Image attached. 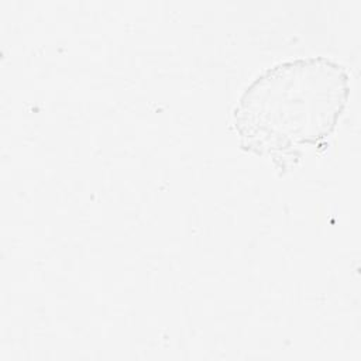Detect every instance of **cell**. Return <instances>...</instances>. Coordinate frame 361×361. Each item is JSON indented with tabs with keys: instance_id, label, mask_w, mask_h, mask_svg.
Instances as JSON below:
<instances>
[{
	"instance_id": "1",
	"label": "cell",
	"mask_w": 361,
	"mask_h": 361,
	"mask_svg": "<svg viewBox=\"0 0 361 361\" xmlns=\"http://www.w3.org/2000/svg\"><path fill=\"white\" fill-rule=\"evenodd\" d=\"M348 96L350 75L331 58L279 62L244 89L233 110L240 147L286 171L305 147L319 145L334 133Z\"/></svg>"
}]
</instances>
